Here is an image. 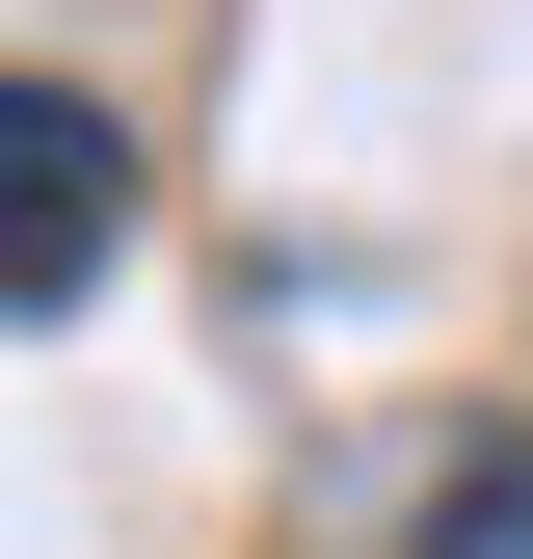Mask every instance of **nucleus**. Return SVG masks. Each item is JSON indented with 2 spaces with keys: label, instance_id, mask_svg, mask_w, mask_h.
I'll return each mask as SVG.
<instances>
[{
  "label": "nucleus",
  "instance_id": "obj_1",
  "mask_svg": "<svg viewBox=\"0 0 533 559\" xmlns=\"http://www.w3.org/2000/svg\"><path fill=\"white\" fill-rule=\"evenodd\" d=\"M107 266H133V133L0 53V320H81Z\"/></svg>",
  "mask_w": 533,
  "mask_h": 559
},
{
  "label": "nucleus",
  "instance_id": "obj_2",
  "mask_svg": "<svg viewBox=\"0 0 533 559\" xmlns=\"http://www.w3.org/2000/svg\"><path fill=\"white\" fill-rule=\"evenodd\" d=\"M400 559H533V427H481V453H453V479H427V533H400Z\"/></svg>",
  "mask_w": 533,
  "mask_h": 559
}]
</instances>
